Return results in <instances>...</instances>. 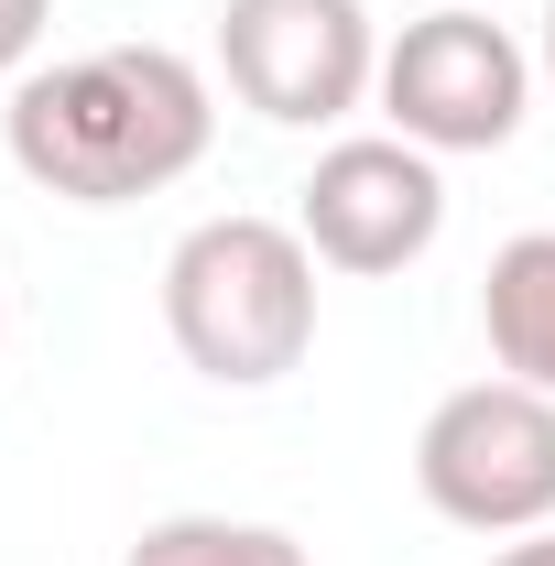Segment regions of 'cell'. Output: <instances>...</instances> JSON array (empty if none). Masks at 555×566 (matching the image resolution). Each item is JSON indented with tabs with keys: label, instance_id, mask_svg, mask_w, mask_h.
Masks as SVG:
<instances>
[{
	"label": "cell",
	"instance_id": "1",
	"mask_svg": "<svg viewBox=\"0 0 555 566\" xmlns=\"http://www.w3.org/2000/svg\"><path fill=\"white\" fill-rule=\"evenodd\" d=\"M0 142H11V164L44 197H66V208H132V197H164V186H186L208 164L218 98L175 44H98V55L11 76Z\"/></svg>",
	"mask_w": 555,
	"mask_h": 566
},
{
	"label": "cell",
	"instance_id": "2",
	"mask_svg": "<svg viewBox=\"0 0 555 566\" xmlns=\"http://www.w3.org/2000/svg\"><path fill=\"white\" fill-rule=\"evenodd\" d=\"M164 338L186 370H208L229 392H262L316 349V251L294 218H197L164 251Z\"/></svg>",
	"mask_w": 555,
	"mask_h": 566
},
{
	"label": "cell",
	"instance_id": "3",
	"mask_svg": "<svg viewBox=\"0 0 555 566\" xmlns=\"http://www.w3.org/2000/svg\"><path fill=\"white\" fill-rule=\"evenodd\" d=\"M415 491L458 534H545L555 523V392L490 370L458 381L415 436Z\"/></svg>",
	"mask_w": 555,
	"mask_h": 566
},
{
	"label": "cell",
	"instance_id": "4",
	"mask_svg": "<svg viewBox=\"0 0 555 566\" xmlns=\"http://www.w3.org/2000/svg\"><path fill=\"white\" fill-rule=\"evenodd\" d=\"M534 55L512 44V22H490V0H436L381 44V120L415 153H501L534 109Z\"/></svg>",
	"mask_w": 555,
	"mask_h": 566
},
{
	"label": "cell",
	"instance_id": "5",
	"mask_svg": "<svg viewBox=\"0 0 555 566\" xmlns=\"http://www.w3.org/2000/svg\"><path fill=\"white\" fill-rule=\"evenodd\" d=\"M229 98L273 132H327L381 87V33L359 0H229L218 11Z\"/></svg>",
	"mask_w": 555,
	"mask_h": 566
},
{
	"label": "cell",
	"instance_id": "6",
	"mask_svg": "<svg viewBox=\"0 0 555 566\" xmlns=\"http://www.w3.org/2000/svg\"><path fill=\"white\" fill-rule=\"evenodd\" d=\"M294 229H305V251L327 273H404L447 229V175L404 132H348L294 186Z\"/></svg>",
	"mask_w": 555,
	"mask_h": 566
},
{
	"label": "cell",
	"instance_id": "7",
	"mask_svg": "<svg viewBox=\"0 0 555 566\" xmlns=\"http://www.w3.org/2000/svg\"><path fill=\"white\" fill-rule=\"evenodd\" d=\"M480 327H490V359H501L512 381L555 392V229H523V240L490 251Z\"/></svg>",
	"mask_w": 555,
	"mask_h": 566
},
{
	"label": "cell",
	"instance_id": "8",
	"mask_svg": "<svg viewBox=\"0 0 555 566\" xmlns=\"http://www.w3.org/2000/svg\"><path fill=\"white\" fill-rule=\"evenodd\" d=\"M121 566H305V545L283 523H229V512H164L142 523V545Z\"/></svg>",
	"mask_w": 555,
	"mask_h": 566
},
{
	"label": "cell",
	"instance_id": "9",
	"mask_svg": "<svg viewBox=\"0 0 555 566\" xmlns=\"http://www.w3.org/2000/svg\"><path fill=\"white\" fill-rule=\"evenodd\" d=\"M44 33H55V0H0V76H33Z\"/></svg>",
	"mask_w": 555,
	"mask_h": 566
},
{
	"label": "cell",
	"instance_id": "10",
	"mask_svg": "<svg viewBox=\"0 0 555 566\" xmlns=\"http://www.w3.org/2000/svg\"><path fill=\"white\" fill-rule=\"evenodd\" d=\"M490 566H555V523H545V534H512V545H501Z\"/></svg>",
	"mask_w": 555,
	"mask_h": 566
},
{
	"label": "cell",
	"instance_id": "11",
	"mask_svg": "<svg viewBox=\"0 0 555 566\" xmlns=\"http://www.w3.org/2000/svg\"><path fill=\"white\" fill-rule=\"evenodd\" d=\"M534 66H545V87H555V0H545V44H534Z\"/></svg>",
	"mask_w": 555,
	"mask_h": 566
},
{
	"label": "cell",
	"instance_id": "12",
	"mask_svg": "<svg viewBox=\"0 0 555 566\" xmlns=\"http://www.w3.org/2000/svg\"><path fill=\"white\" fill-rule=\"evenodd\" d=\"M0 338H11V305H0Z\"/></svg>",
	"mask_w": 555,
	"mask_h": 566
}]
</instances>
